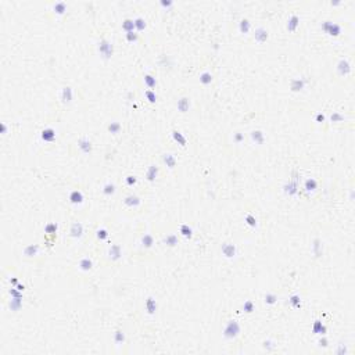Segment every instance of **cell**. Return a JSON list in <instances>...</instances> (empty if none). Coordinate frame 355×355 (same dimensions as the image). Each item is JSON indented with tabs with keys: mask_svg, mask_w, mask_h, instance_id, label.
Returning a JSON list of instances; mask_svg holds the SVG:
<instances>
[{
	"mask_svg": "<svg viewBox=\"0 0 355 355\" xmlns=\"http://www.w3.org/2000/svg\"><path fill=\"white\" fill-rule=\"evenodd\" d=\"M316 119H318V121H323V119H325V117H323V115H320V114H319V115H318V117H316Z\"/></svg>",
	"mask_w": 355,
	"mask_h": 355,
	"instance_id": "f35d334b",
	"label": "cell"
},
{
	"mask_svg": "<svg viewBox=\"0 0 355 355\" xmlns=\"http://www.w3.org/2000/svg\"><path fill=\"white\" fill-rule=\"evenodd\" d=\"M126 182H128V184L136 183V178H135V176H128L126 178Z\"/></svg>",
	"mask_w": 355,
	"mask_h": 355,
	"instance_id": "d590c367",
	"label": "cell"
},
{
	"mask_svg": "<svg viewBox=\"0 0 355 355\" xmlns=\"http://www.w3.org/2000/svg\"><path fill=\"white\" fill-rule=\"evenodd\" d=\"M146 307H147V311H148V314H154V311L157 309V304H155V300H153V298H148L146 303Z\"/></svg>",
	"mask_w": 355,
	"mask_h": 355,
	"instance_id": "ba28073f",
	"label": "cell"
},
{
	"mask_svg": "<svg viewBox=\"0 0 355 355\" xmlns=\"http://www.w3.org/2000/svg\"><path fill=\"white\" fill-rule=\"evenodd\" d=\"M78 144H79V147H81L85 153H88V151L92 150V143H90V140H88V139H81Z\"/></svg>",
	"mask_w": 355,
	"mask_h": 355,
	"instance_id": "8992f818",
	"label": "cell"
},
{
	"mask_svg": "<svg viewBox=\"0 0 355 355\" xmlns=\"http://www.w3.org/2000/svg\"><path fill=\"white\" fill-rule=\"evenodd\" d=\"M42 137L46 142H51V140L56 137V133H54V131L51 128H47V129H44L43 132H42Z\"/></svg>",
	"mask_w": 355,
	"mask_h": 355,
	"instance_id": "277c9868",
	"label": "cell"
},
{
	"mask_svg": "<svg viewBox=\"0 0 355 355\" xmlns=\"http://www.w3.org/2000/svg\"><path fill=\"white\" fill-rule=\"evenodd\" d=\"M248 28H250V22H248V19H241V21H240V29H241V32H247Z\"/></svg>",
	"mask_w": 355,
	"mask_h": 355,
	"instance_id": "603a6c76",
	"label": "cell"
},
{
	"mask_svg": "<svg viewBox=\"0 0 355 355\" xmlns=\"http://www.w3.org/2000/svg\"><path fill=\"white\" fill-rule=\"evenodd\" d=\"M200 81L203 83H209L211 81H212V75L209 74V72H204V74H201V76H200Z\"/></svg>",
	"mask_w": 355,
	"mask_h": 355,
	"instance_id": "2e32d148",
	"label": "cell"
},
{
	"mask_svg": "<svg viewBox=\"0 0 355 355\" xmlns=\"http://www.w3.org/2000/svg\"><path fill=\"white\" fill-rule=\"evenodd\" d=\"M146 96H147V99H148V100H150L151 103H154L155 100H157V96H155V93H153L151 90L146 92Z\"/></svg>",
	"mask_w": 355,
	"mask_h": 355,
	"instance_id": "f546056e",
	"label": "cell"
},
{
	"mask_svg": "<svg viewBox=\"0 0 355 355\" xmlns=\"http://www.w3.org/2000/svg\"><path fill=\"white\" fill-rule=\"evenodd\" d=\"M63 95H64V102H67L65 99H68V102H71V88H64Z\"/></svg>",
	"mask_w": 355,
	"mask_h": 355,
	"instance_id": "83f0119b",
	"label": "cell"
},
{
	"mask_svg": "<svg viewBox=\"0 0 355 355\" xmlns=\"http://www.w3.org/2000/svg\"><path fill=\"white\" fill-rule=\"evenodd\" d=\"M276 301V296L275 294H266L265 296V303H268V304H273Z\"/></svg>",
	"mask_w": 355,
	"mask_h": 355,
	"instance_id": "f1b7e54d",
	"label": "cell"
},
{
	"mask_svg": "<svg viewBox=\"0 0 355 355\" xmlns=\"http://www.w3.org/2000/svg\"><path fill=\"white\" fill-rule=\"evenodd\" d=\"M54 230H57V225L56 223H50V225L46 226V232H49V233H53Z\"/></svg>",
	"mask_w": 355,
	"mask_h": 355,
	"instance_id": "1f68e13d",
	"label": "cell"
},
{
	"mask_svg": "<svg viewBox=\"0 0 355 355\" xmlns=\"http://www.w3.org/2000/svg\"><path fill=\"white\" fill-rule=\"evenodd\" d=\"M255 38L262 42V40H265V39L268 38V32L264 31V29H258V31H257V33H255Z\"/></svg>",
	"mask_w": 355,
	"mask_h": 355,
	"instance_id": "5bb4252c",
	"label": "cell"
},
{
	"mask_svg": "<svg viewBox=\"0 0 355 355\" xmlns=\"http://www.w3.org/2000/svg\"><path fill=\"white\" fill-rule=\"evenodd\" d=\"M110 253L114 254V255H113V258H114V260H117V258L121 255V247H119V246H113V247H111V250H110Z\"/></svg>",
	"mask_w": 355,
	"mask_h": 355,
	"instance_id": "ac0fdd59",
	"label": "cell"
},
{
	"mask_svg": "<svg viewBox=\"0 0 355 355\" xmlns=\"http://www.w3.org/2000/svg\"><path fill=\"white\" fill-rule=\"evenodd\" d=\"M103 191H104L106 194H113V193L115 191V186L113 183H107L106 186H104V190Z\"/></svg>",
	"mask_w": 355,
	"mask_h": 355,
	"instance_id": "ffe728a7",
	"label": "cell"
},
{
	"mask_svg": "<svg viewBox=\"0 0 355 355\" xmlns=\"http://www.w3.org/2000/svg\"><path fill=\"white\" fill-rule=\"evenodd\" d=\"M173 136H175V139H176V140H179V142H180V144H182V146H184L186 139H184V136H182V133H180V132H173Z\"/></svg>",
	"mask_w": 355,
	"mask_h": 355,
	"instance_id": "484cf974",
	"label": "cell"
},
{
	"mask_svg": "<svg viewBox=\"0 0 355 355\" xmlns=\"http://www.w3.org/2000/svg\"><path fill=\"white\" fill-rule=\"evenodd\" d=\"M243 308L246 309V312H253V303H251V301H247V303H244Z\"/></svg>",
	"mask_w": 355,
	"mask_h": 355,
	"instance_id": "4dcf8cb0",
	"label": "cell"
},
{
	"mask_svg": "<svg viewBox=\"0 0 355 355\" xmlns=\"http://www.w3.org/2000/svg\"><path fill=\"white\" fill-rule=\"evenodd\" d=\"M38 248H39L38 246H35V247H33V246H28V247L25 248V254L28 255V257H31V255H33V254L38 251Z\"/></svg>",
	"mask_w": 355,
	"mask_h": 355,
	"instance_id": "7402d4cb",
	"label": "cell"
},
{
	"mask_svg": "<svg viewBox=\"0 0 355 355\" xmlns=\"http://www.w3.org/2000/svg\"><path fill=\"white\" fill-rule=\"evenodd\" d=\"M118 129H119V124H115V122H114V124H111V125H110V131H111L113 133H115Z\"/></svg>",
	"mask_w": 355,
	"mask_h": 355,
	"instance_id": "836d02e7",
	"label": "cell"
},
{
	"mask_svg": "<svg viewBox=\"0 0 355 355\" xmlns=\"http://www.w3.org/2000/svg\"><path fill=\"white\" fill-rule=\"evenodd\" d=\"M315 186H316V180H315V179H308V180H307V184H305L307 190H314Z\"/></svg>",
	"mask_w": 355,
	"mask_h": 355,
	"instance_id": "cb8c5ba5",
	"label": "cell"
},
{
	"mask_svg": "<svg viewBox=\"0 0 355 355\" xmlns=\"http://www.w3.org/2000/svg\"><path fill=\"white\" fill-rule=\"evenodd\" d=\"M143 243H144V246L146 247H150L153 244V236L151 235H146L144 237H143Z\"/></svg>",
	"mask_w": 355,
	"mask_h": 355,
	"instance_id": "4316f807",
	"label": "cell"
},
{
	"mask_svg": "<svg viewBox=\"0 0 355 355\" xmlns=\"http://www.w3.org/2000/svg\"><path fill=\"white\" fill-rule=\"evenodd\" d=\"M122 26H124V29L126 32H132V29L135 28V22H133V19H125Z\"/></svg>",
	"mask_w": 355,
	"mask_h": 355,
	"instance_id": "8fae6325",
	"label": "cell"
},
{
	"mask_svg": "<svg viewBox=\"0 0 355 355\" xmlns=\"http://www.w3.org/2000/svg\"><path fill=\"white\" fill-rule=\"evenodd\" d=\"M323 29L329 35H332V36H337V35H340V31H341V28H340V25H337V24H334V22H330V21H326L323 24Z\"/></svg>",
	"mask_w": 355,
	"mask_h": 355,
	"instance_id": "6da1fadb",
	"label": "cell"
},
{
	"mask_svg": "<svg viewBox=\"0 0 355 355\" xmlns=\"http://www.w3.org/2000/svg\"><path fill=\"white\" fill-rule=\"evenodd\" d=\"M125 204L129 205V207L137 205V204H140V200H139V197H136V196H128L126 198H125Z\"/></svg>",
	"mask_w": 355,
	"mask_h": 355,
	"instance_id": "52a82bcc",
	"label": "cell"
},
{
	"mask_svg": "<svg viewBox=\"0 0 355 355\" xmlns=\"http://www.w3.org/2000/svg\"><path fill=\"white\" fill-rule=\"evenodd\" d=\"M180 233H182L184 237H191V236H193V230H191V228H189L187 225H182V226H180Z\"/></svg>",
	"mask_w": 355,
	"mask_h": 355,
	"instance_id": "30bf717a",
	"label": "cell"
},
{
	"mask_svg": "<svg viewBox=\"0 0 355 355\" xmlns=\"http://www.w3.org/2000/svg\"><path fill=\"white\" fill-rule=\"evenodd\" d=\"M126 39L128 40H131V42H132V40H136V39H137V35L133 33V32H126Z\"/></svg>",
	"mask_w": 355,
	"mask_h": 355,
	"instance_id": "d6a6232c",
	"label": "cell"
},
{
	"mask_svg": "<svg viewBox=\"0 0 355 355\" xmlns=\"http://www.w3.org/2000/svg\"><path fill=\"white\" fill-rule=\"evenodd\" d=\"M247 221H248V223H250V225H253V226L255 225V222H254V218H253L251 215H247Z\"/></svg>",
	"mask_w": 355,
	"mask_h": 355,
	"instance_id": "8d00e7d4",
	"label": "cell"
},
{
	"mask_svg": "<svg viewBox=\"0 0 355 355\" xmlns=\"http://www.w3.org/2000/svg\"><path fill=\"white\" fill-rule=\"evenodd\" d=\"M70 233L72 237H81L83 233V226L82 223H79V222H74L72 223V226H71V230Z\"/></svg>",
	"mask_w": 355,
	"mask_h": 355,
	"instance_id": "7a4b0ae2",
	"label": "cell"
},
{
	"mask_svg": "<svg viewBox=\"0 0 355 355\" xmlns=\"http://www.w3.org/2000/svg\"><path fill=\"white\" fill-rule=\"evenodd\" d=\"M155 175H157V166L151 165L150 169H148V172H147V179H148V180H153V179L155 178Z\"/></svg>",
	"mask_w": 355,
	"mask_h": 355,
	"instance_id": "9a60e30c",
	"label": "cell"
},
{
	"mask_svg": "<svg viewBox=\"0 0 355 355\" xmlns=\"http://www.w3.org/2000/svg\"><path fill=\"white\" fill-rule=\"evenodd\" d=\"M121 340L124 341V334H122L121 332H117V334H115V341H117V343H121Z\"/></svg>",
	"mask_w": 355,
	"mask_h": 355,
	"instance_id": "e575fe53",
	"label": "cell"
},
{
	"mask_svg": "<svg viewBox=\"0 0 355 355\" xmlns=\"http://www.w3.org/2000/svg\"><path fill=\"white\" fill-rule=\"evenodd\" d=\"M338 70H340V71L344 70V72H343V74H348V72H349V64L347 63L345 60H341V61H340V64H338Z\"/></svg>",
	"mask_w": 355,
	"mask_h": 355,
	"instance_id": "7c38bea8",
	"label": "cell"
},
{
	"mask_svg": "<svg viewBox=\"0 0 355 355\" xmlns=\"http://www.w3.org/2000/svg\"><path fill=\"white\" fill-rule=\"evenodd\" d=\"M298 25V17L297 15H293L291 18L289 19V24H287V29H290V31H294L296 28H297Z\"/></svg>",
	"mask_w": 355,
	"mask_h": 355,
	"instance_id": "9c48e42d",
	"label": "cell"
},
{
	"mask_svg": "<svg viewBox=\"0 0 355 355\" xmlns=\"http://www.w3.org/2000/svg\"><path fill=\"white\" fill-rule=\"evenodd\" d=\"M336 119H341V117L340 115H332V121H336Z\"/></svg>",
	"mask_w": 355,
	"mask_h": 355,
	"instance_id": "74e56055",
	"label": "cell"
},
{
	"mask_svg": "<svg viewBox=\"0 0 355 355\" xmlns=\"http://www.w3.org/2000/svg\"><path fill=\"white\" fill-rule=\"evenodd\" d=\"M176 241L178 240H176V236H175V235H169L166 239H165V243H166L168 246H175V244H176Z\"/></svg>",
	"mask_w": 355,
	"mask_h": 355,
	"instance_id": "44dd1931",
	"label": "cell"
},
{
	"mask_svg": "<svg viewBox=\"0 0 355 355\" xmlns=\"http://www.w3.org/2000/svg\"><path fill=\"white\" fill-rule=\"evenodd\" d=\"M65 3L64 1H58V3H56L54 4V11H57L58 14H63L64 11H65Z\"/></svg>",
	"mask_w": 355,
	"mask_h": 355,
	"instance_id": "4fadbf2b",
	"label": "cell"
},
{
	"mask_svg": "<svg viewBox=\"0 0 355 355\" xmlns=\"http://www.w3.org/2000/svg\"><path fill=\"white\" fill-rule=\"evenodd\" d=\"M144 81H146V83H147V86L148 88H154L155 86V78H153L151 75H146L144 76Z\"/></svg>",
	"mask_w": 355,
	"mask_h": 355,
	"instance_id": "e0dca14e",
	"label": "cell"
},
{
	"mask_svg": "<svg viewBox=\"0 0 355 355\" xmlns=\"http://www.w3.org/2000/svg\"><path fill=\"white\" fill-rule=\"evenodd\" d=\"M107 236H108V233H107V230H106V229H99V230H97V237H99L100 240L107 239Z\"/></svg>",
	"mask_w": 355,
	"mask_h": 355,
	"instance_id": "d4e9b609",
	"label": "cell"
},
{
	"mask_svg": "<svg viewBox=\"0 0 355 355\" xmlns=\"http://www.w3.org/2000/svg\"><path fill=\"white\" fill-rule=\"evenodd\" d=\"M133 22H135V26H137V29H139V31H142L143 28H146V22H144L142 18L133 19Z\"/></svg>",
	"mask_w": 355,
	"mask_h": 355,
	"instance_id": "d6986e66",
	"label": "cell"
},
{
	"mask_svg": "<svg viewBox=\"0 0 355 355\" xmlns=\"http://www.w3.org/2000/svg\"><path fill=\"white\" fill-rule=\"evenodd\" d=\"M70 201L72 204H82L83 201V194L81 190H74L70 194Z\"/></svg>",
	"mask_w": 355,
	"mask_h": 355,
	"instance_id": "3957f363",
	"label": "cell"
},
{
	"mask_svg": "<svg viewBox=\"0 0 355 355\" xmlns=\"http://www.w3.org/2000/svg\"><path fill=\"white\" fill-rule=\"evenodd\" d=\"M79 268H81L82 271H89V269L92 268V260H90V258H88V257L82 258V260H81V262H79Z\"/></svg>",
	"mask_w": 355,
	"mask_h": 355,
	"instance_id": "5b68a950",
	"label": "cell"
}]
</instances>
